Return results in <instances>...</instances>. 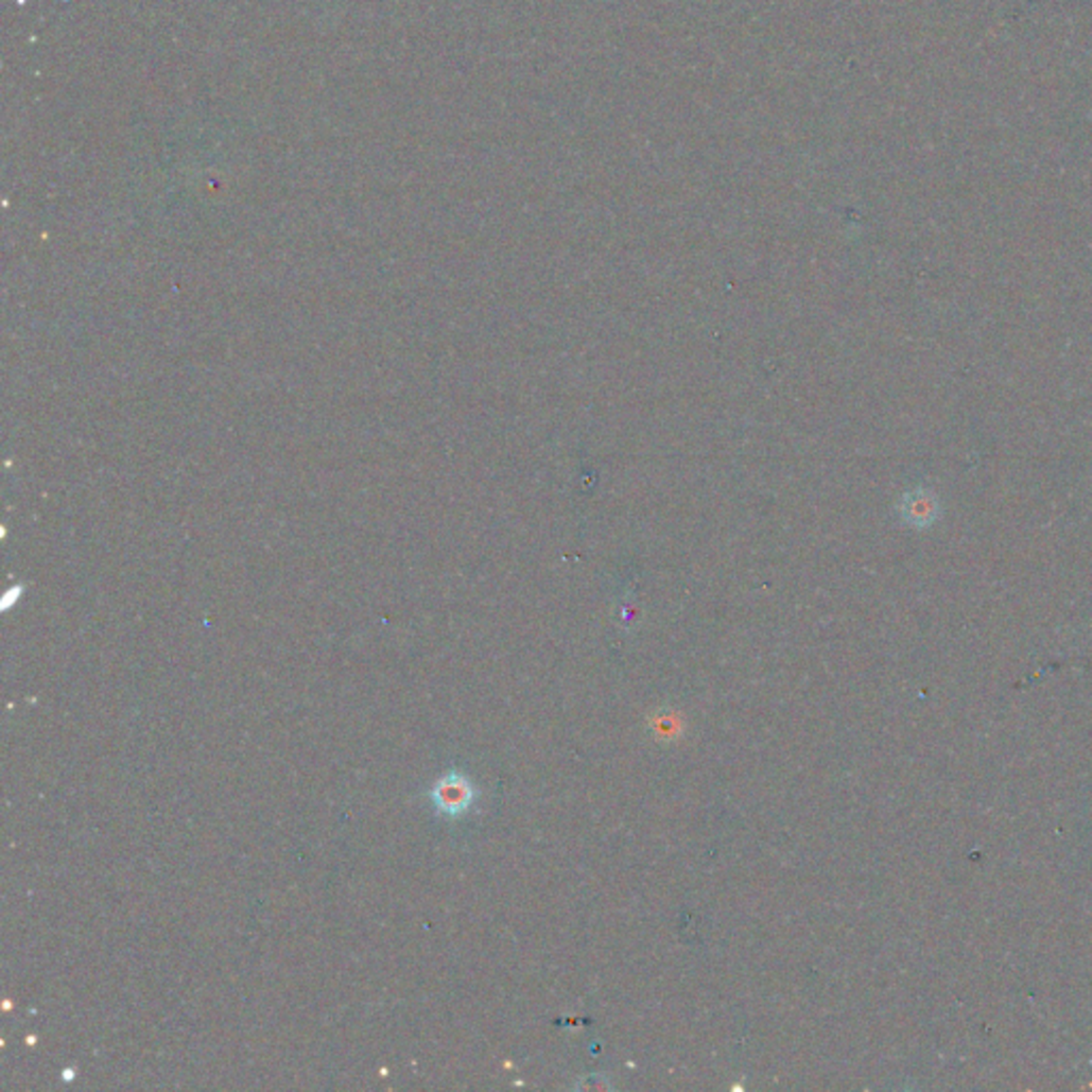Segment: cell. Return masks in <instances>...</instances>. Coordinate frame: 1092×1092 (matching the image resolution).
Returning a JSON list of instances; mask_svg holds the SVG:
<instances>
[{
    "label": "cell",
    "mask_w": 1092,
    "mask_h": 1092,
    "mask_svg": "<svg viewBox=\"0 0 1092 1092\" xmlns=\"http://www.w3.org/2000/svg\"><path fill=\"white\" fill-rule=\"evenodd\" d=\"M474 798H477V789L472 781L455 771L442 777L431 789L433 805L442 815L448 817L463 815L474 805Z\"/></svg>",
    "instance_id": "cell-1"
},
{
    "label": "cell",
    "mask_w": 1092,
    "mask_h": 1092,
    "mask_svg": "<svg viewBox=\"0 0 1092 1092\" xmlns=\"http://www.w3.org/2000/svg\"><path fill=\"white\" fill-rule=\"evenodd\" d=\"M579 1090H608L611 1088V1082H608L606 1075H589V1078L581 1080L577 1083Z\"/></svg>",
    "instance_id": "cell-2"
}]
</instances>
